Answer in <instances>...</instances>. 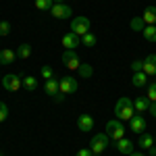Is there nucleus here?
<instances>
[{"label":"nucleus","mask_w":156,"mask_h":156,"mask_svg":"<svg viewBox=\"0 0 156 156\" xmlns=\"http://www.w3.org/2000/svg\"><path fill=\"white\" fill-rule=\"evenodd\" d=\"M133 115H135V108H133V100L127 96H123L117 100V104H115V117L119 121H131Z\"/></svg>","instance_id":"obj_1"},{"label":"nucleus","mask_w":156,"mask_h":156,"mask_svg":"<svg viewBox=\"0 0 156 156\" xmlns=\"http://www.w3.org/2000/svg\"><path fill=\"white\" fill-rule=\"evenodd\" d=\"M106 135L110 140H121V137H125V127H123V121L119 119H112L106 123Z\"/></svg>","instance_id":"obj_2"},{"label":"nucleus","mask_w":156,"mask_h":156,"mask_svg":"<svg viewBox=\"0 0 156 156\" xmlns=\"http://www.w3.org/2000/svg\"><path fill=\"white\" fill-rule=\"evenodd\" d=\"M71 31H73V34H77L79 37L85 36V34H90V19H87V17H83V15H79V17H73Z\"/></svg>","instance_id":"obj_3"},{"label":"nucleus","mask_w":156,"mask_h":156,"mask_svg":"<svg viewBox=\"0 0 156 156\" xmlns=\"http://www.w3.org/2000/svg\"><path fill=\"white\" fill-rule=\"evenodd\" d=\"M21 85H23V77H19V75H15V73H9V75L2 77V87H4L6 92H19Z\"/></svg>","instance_id":"obj_4"},{"label":"nucleus","mask_w":156,"mask_h":156,"mask_svg":"<svg viewBox=\"0 0 156 156\" xmlns=\"http://www.w3.org/2000/svg\"><path fill=\"white\" fill-rule=\"evenodd\" d=\"M50 15L54 17V19H71L73 17V9L69 4H65V2H56V4H52V9H50Z\"/></svg>","instance_id":"obj_5"},{"label":"nucleus","mask_w":156,"mask_h":156,"mask_svg":"<svg viewBox=\"0 0 156 156\" xmlns=\"http://www.w3.org/2000/svg\"><path fill=\"white\" fill-rule=\"evenodd\" d=\"M108 140H110V137H108L106 133H96V135H94V140H92V144H90V150L94 152V156L102 154V152L106 150Z\"/></svg>","instance_id":"obj_6"},{"label":"nucleus","mask_w":156,"mask_h":156,"mask_svg":"<svg viewBox=\"0 0 156 156\" xmlns=\"http://www.w3.org/2000/svg\"><path fill=\"white\" fill-rule=\"evenodd\" d=\"M62 62H65V67L71 69V71H79V67H81V60H79V56H77L75 50H65V52H62Z\"/></svg>","instance_id":"obj_7"},{"label":"nucleus","mask_w":156,"mask_h":156,"mask_svg":"<svg viewBox=\"0 0 156 156\" xmlns=\"http://www.w3.org/2000/svg\"><path fill=\"white\" fill-rule=\"evenodd\" d=\"M58 87H60V92L67 96V94H73V92H77L79 83H77V79H73L71 75H65V77H60V79H58Z\"/></svg>","instance_id":"obj_8"},{"label":"nucleus","mask_w":156,"mask_h":156,"mask_svg":"<svg viewBox=\"0 0 156 156\" xmlns=\"http://www.w3.org/2000/svg\"><path fill=\"white\" fill-rule=\"evenodd\" d=\"M129 129L133 133H137V135H142L146 131V119L142 115H133V119L129 121Z\"/></svg>","instance_id":"obj_9"},{"label":"nucleus","mask_w":156,"mask_h":156,"mask_svg":"<svg viewBox=\"0 0 156 156\" xmlns=\"http://www.w3.org/2000/svg\"><path fill=\"white\" fill-rule=\"evenodd\" d=\"M79 44H81V37L77 36V34H73V31H69V34L62 36V46L67 50H75Z\"/></svg>","instance_id":"obj_10"},{"label":"nucleus","mask_w":156,"mask_h":156,"mask_svg":"<svg viewBox=\"0 0 156 156\" xmlns=\"http://www.w3.org/2000/svg\"><path fill=\"white\" fill-rule=\"evenodd\" d=\"M77 129L87 133L90 129H94V119H92L90 115H79V117H77Z\"/></svg>","instance_id":"obj_11"},{"label":"nucleus","mask_w":156,"mask_h":156,"mask_svg":"<svg viewBox=\"0 0 156 156\" xmlns=\"http://www.w3.org/2000/svg\"><path fill=\"white\" fill-rule=\"evenodd\" d=\"M142 71L148 75V77H154L156 75V54H150L144 58V69Z\"/></svg>","instance_id":"obj_12"},{"label":"nucleus","mask_w":156,"mask_h":156,"mask_svg":"<svg viewBox=\"0 0 156 156\" xmlns=\"http://www.w3.org/2000/svg\"><path fill=\"white\" fill-rule=\"evenodd\" d=\"M133 146H135V144H133L131 140H127V137H121V140H117V150H119L121 154H127V156H129V154L133 152Z\"/></svg>","instance_id":"obj_13"},{"label":"nucleus","mask_w":156,"mask_h":156,"mask_svg":"<svg viewBox=\"0 0 156 156\" xmlns=\"http://www.w3.org/2000/svg\"><path fill=\"white\" fill-rule=\"evenodd\" d=\"M44 92L48 94V96H56L60 92V87H58V79L56 77H52V79H46V83H44Z\"/></svg>","instance_id":"obj_14"},{"label":"nucleus","mask_w":156,"mask_h":156,"mask_svg":"<svg viewBox=\"0 0 156 156\" xmlns=\"http://www.w3.org/2000/svg\"><path fill=\"white\" fill-rule=\"evenodd\" d=\"M15 58H17V52L15 50H11V48L0 50V65H12Z\"/></svg>","instance_id":"obj_15"},{"label":"nucleus","mask_w":156,"mask_h":156,"mask_svg":"<svg viewBox=\"0 0 156 156\" xmlns=\"http://www.w3.org/2000/svg\"><path fill=\"white\" fill-rule=\"evenodd\" d=\"M133 108H135V112H140V115H142V112H146V110L150 108V100H148L146 96L135 98V100H133Z\"/></svg>","instance_id":"obj_16"},{"label":"nucleus","mask_w":156,"mask_h":156,"mask_svg":"<svg viewBox=\"0 0 156 156\" xmlns=\"http://www.w3.org/2000/svg\"><path fill=\"white\" fill-rule=\"evenodd\" d=\"M142 19L146 25H156V6H148L142 15Z\"/></svg>","instance_id":"obj_17"},{"label":"nucleus","mask_w":156,"mask_h":156,"mask_svg":"<svg viewBox=\"0 0 156 156\" xmlns=\"http://www.w3.org/2000/svg\"><path fill=\"white\" fill-rule=\"evenodd\" d=\"M133 85H135V87H144V85H148V75H146L144 71L133 73Z\"/></svg>","instance_id":"obj_18"},{"label":"nucleus","mask_w":156,"mask_h":156,"mask_svg":"<svg viewBox=\"0 0 156 156\" xmlns=\"http://www.w3.org/2000/svg\"><path fill=\"white\" fill-rule=\"evenodd\" d=\"M152 146H154V137H152L150 133H146V131H144L142 135H140V148H144V150H150Z\"/></svg>","instance_id":"obj_19"},{"label":"nucleus","mask_w":156,"mask_h":156,"mask_svg":"<svg viewBox=\"0 0 156 156\" xmlns=\"http://www.w3.org/2000/svg\"><path fill=\"white\" fill-rule=\"evenodd\" d=\"M15 52H17V58L25 60V58H29V56H31V46H29V44H21Z\"/></svg>","instance_id":"obj_20"},{"label":"nucleus","mask_w":156,"mask_h":156,"mask_svg":"<svg viewBox=\"0 0 156 156\" xmlns=\"http://www.w3.org/2000/svg\"><path fill=\"white\" fill-rule=\"evenodd\" d=\"M23 87L27 90V92H36V90H37V79H36V77H31V75L23 77Z\"/></svg>","instance_id":"obj_21"},{"label":"nucleus","mask_w":156,"mask_h":156,"mask_svg":"<svg viewBox=\"0 0 156 156\" xmlns=\"http://www.w3.org/2000/svg\"><path fill=\"white\" fill-rule=\"evenodd\" d=\"M142 34H144L146 42H156V25H146V29Z\"/></svg>","instance_id":"obj_22"},{"label":"nucleus","mask_w":156,"mask_h":156,"mask_svg":"<svg viewBox=\"0 0 156 156\" xmlns=\"http://www.w3.org/2000/svg\"><path fill=\"white\" fill-rule=\"evenodd\" d=\"M94 75V69H92V65H87V62H81V67H79V77H83V79H90Z\"/></svg>","instance_id":"obj_23"},{"label":"nucleus","mask_w":156,"mask_h":156,"mask_svg":"<svg viewBox=\"0 0 156 156\" xmlns=\"http://www.w3.org/2000/svg\"><path fill=\"white\" fill-rule=\"evenodd\" d=\"M96 36H94V34H92V31H90V34H85V36H81V44H83V46H87V48H92V46H96Z\"/></svg>","instance_id":"obj_24"},{"label":"nucleus","mask_w":156,"mask_h":156,"mask_svg":"<svg viewBox=\"0 0 156 156\" xmlns=\"http://www.w3.org/2000/svg\"><path fill=\"white\" fill-rule=\"evenodd\" d=\"M131 29H133V31H144V29H146L144 19H142V17H133V19H131Z\"/></svg>","instance_id":"obj_25"},{"label":"nucleus","mask_w":156,"mask_h":156,"mask_svg":"<svg viewBox=\"0 0 156 156\" xmlns=\"http://www.w3.org/2000/svg\"><path fill=\"white\" fill-rule=\"evenodd\" d=\"M52 4H54V0H36V9L40 11H50Z\"/></svg>","instance_id":"obj_26"},{"label":"nucleus","mask_w":156,"mask_h":156,"mask_svg":"<svg viewBox=\"0 0 156 156\" xmlns=\"http://www.w3.org/2000/svg\"><path fill=\"white\" fill-rule=\"evenodd\" d=\"M146 98H148L150 102H156V81L148 85V94H146Z\"/></svg>","instance_id":"obj_27"},{"label":"nucleus","mask_w":156,"mask_h":156,"mask_svg":"<svg viewBox=\"0 0 156 156\" xmlns=\"http://www.w3.org/2000/svg\"><path fill=\"white\" fill-rule=\"evenodd\" d=\"M40 73H42V77H44V79H52V77H54V71H52V67H50V65H44Z\"/></svg>","instance_id":"obj_28"},{"label":"nucleus","mask_w":156,"mask_h":156,"mask_svg":"<svg viewBox=\"0 0 156 156\" xmlns=\"http://www.w3.org/2000/svg\"><path fill=\"white\" fill-rule=\"evenodd\" d=\"M11 34V23L9 21H0V36H9Z\"/></svg>","instance_id":"obj_29"},{"label":"nucleus","mask_w":156,"mask_h":156,"mask_svg":"<svg viewBox=\"0 0 156 156\" xmlns=\"http://www.w3.org/2000/svg\"><path fill=\"white\" fill-rule=\"evenodd\" d=\"M6 117H9V106H6L4 102H0V123L6 121Z\"/></svg>","instance_id":"obj_30"},{"label":"nucleus","mask_w":156,"mask_h":156,"mask_svg":"<svg viewBox=\"0 0 156 156\" xmlns=\"http://www.w3.org/2000/svg\"><path fill=\"white\" fill-rule=\"evenodd\" d=\"M131 69H133V73L142 71V69H144V60H133V62H131Z\"/></svg>","instance_id":"obj_31"},{"label":"nucleus","mask_w":156,"mask_h":156,"mask_svg":"<svg viewBox=\"0 0 156 156\" xmlns=\"http://www.w3.org/2000/svg\"><path fill=\"white\" fill-rule=\"evenodd\" d=\"M77 156H94V152L90 148H81V150H77Z\"/></svg>","instance_id":"obj_32"},{"label":"nucleus","mask_w":156,"mask_h":156,"mask_svg":"<svg viewBox=\"0 0 156 156\" xmlns=\"http://www.w3.org/2000/svg\"><path fill=\"white\" fill-rule=\"evenodd\" d=\"M148 112H150V115H152V117L156 119V102H150V108H148Z\"/></svg>","instance_id":"obj_33"},{"label":"nucleus","mask_w":156,"mask_h":156,"mask_svg":"<svg viewBox=\"0 0 156 156\" xmlns=\"http://www.w3.org/2000/svg\"><path fill=\"white\" fill-rule=\"evenodd\" d=\"M54 100H56V102H62V100H65V94H62V92H58V94L54 96Z\"/></svg>","instance_id":"obj_34"},{"label":"nucleus","mask_w":156,"mask_h":156,"mask_svg":"<svg viewBox=\"0 0 156 156\" xmlns=\"http://www.w3.org/2000/svg\"><path fill=\"white\" fill-rule=\"evenodd\" d=\"M129 156H144V154H142V152H131Z\"/></svg>","instance_id":"obj_35"},{"label":"nucleus","mask_w":156,"mask_h":156,"mask_svg":"<svg viewBox=\"0 0 156 156\" xmlns=\"http://www.w3.org/2000/svg\"><path fill=\"white\" fill-rule=\"evenodd\" d=\"M54 2H62V0H54Z\"/></svg>","instance_id":"obj_36"},{"label":"nucleus","mask_w":156,"mask_h":156,"mask_svg":"<svg viewBox=\"0 0 156 156\" xmlns=\"http://www.w3.org/2000/svg\"><path fill=\"white\" fill-rule=\"evenodd\" d=\"M154 144H156V137H154Z\"/></svg>","instance_id":"obj_37"},{"label":"nucleus","mask_w":156,"mask_h":156,"mask_svg":"<svg viewBox=\"0 0 156 156\" xmlns=\"http://www.w3.org/2000/svg\"><path fill=\"white\" fill-rule=\"evenodd\" d=\"M0 156H2V154H0Z\"/></svg>","instance_id":"obj_38"}]
</instances>
